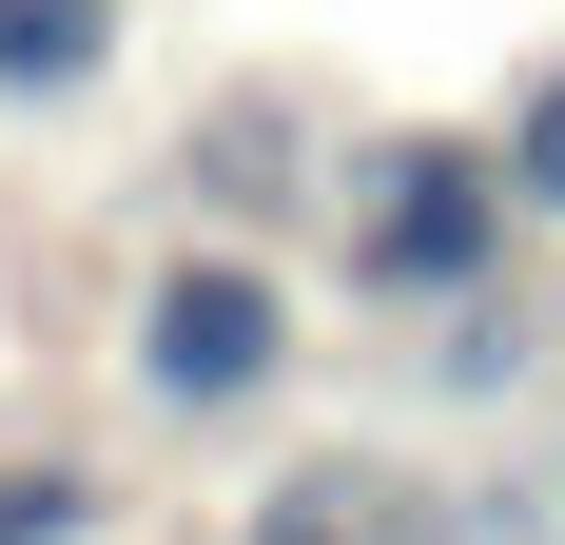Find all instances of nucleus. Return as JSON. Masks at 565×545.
Wrapping results in <instances>:
<instances>
[{
	"label": "nucleus",
	"mask_w": 565,
	"mask_h": 545,
	"mask_svg": "<svg viewBox=\"0 0 565 545\" xmlns=\"http://www.w3.org/2000/svg\"><path fill=\"white\" fill-rule=\"evenodd\" d=\"M117 371H137V409H175V429H254V409L312 371V312H292L274 254L175 234V254L137 272V312H117Z\"/></svg>",
	"instance_id": "1"
},
{
	"label": "nucleus",
	"mask_w": 565,
	"mask_h": 545,
	"mask_svg": "<svg viewBox=\"0 0 565 545\" xmlns=\"http://www.w3.org/2000/svg\"><path fill=\"white\" fill-rule=\"evenodd\" d=\"M526 545H565V526H526Z\"/></svg>",
	"instance_id": "8"
},
{
	"label": "nucleus",
	"mask_w": 565,
	"mask_h": 545,
	"mask_svg": "<svg viewBox=\"0 0 565 545\" xmlns=\"http://www.w3.org/2000/svg\"><path fill=\"white\" fill-rule=\"evenodd\" d=\"M117 58V0H0V98H78Z\"/></svg>",
	"instance_id": "4"
},
{
	"label": "nucleus",
	"mask_w": 565,
	"mask_h": 545,
	"mask_svg": "<svg viewBox=\"0 0 565 545\" xmlns=\"http://www.w3.org/2000/svg\"><path fill=\"white\" fill-rule=\"evenodd\" d=\"M332 234H351V292H371V312H468V292H508V254H526L488 137H351L332 157Z\"/></svg>",
	"instance_id": "2"
},
{
	"label": "nucleus",
	"mask_w": 565,
	"mask_h": 545,
	"mask_svg": "<svg viewBox=\"0 0 565 545\" xmlns=\"http://www.w3.org/2000/svg\"><path fill=\"white\" fill-rule=\"evenodd\" d=\"M292 175H312V117L292 98H234L215 137H195V195H215V215H292Z\"/></svg>",
	"instance_id": "3"
},
{
	"label": "nucleus",
	"mask_w": 565,
	"mask_h": 545,
	"mask_svg": "<svg viewBox=\"0 0 565 545\" xmlns=\"http://www.w3.org/2000/svg\"><path fill=\"white\" fill-rule=\"evenodd\" d=\"M391 506H409L391 468H292V488L254 506V526H234V545H391Z\"/></svg>",
	"instance_id": "5"
},
{
	"label": "nucleus",
	"mask_w": 565,
	"mask_h": 545,
	"mask_svg": "<svg viewBox=\"0 0 565 545\" xmlns=\"http://www.w3.org/2000/svg\"><path fill=\"white\" fill-rule=\"evenodd\" d=\"M98 526H117V488L78 448H20V468H0V545H98Z\"/></svg>",
	"instance_id": "6"
},
{
	"label": "nucleus",
	"mask_w": 565,
	"mask_h": 545,
	"mask_svg": "<svg viewBox=\"0 0 565 545\" xmlns=\"http://www.w3.org/2000/svg\"><path fill=\"white\" fill-rule=\"evenodd\" d=\"M488 157H508V215H526V234H565V58L488 117Z\"/></svg>",
	"instance_id": "7"
}]
</instances>
